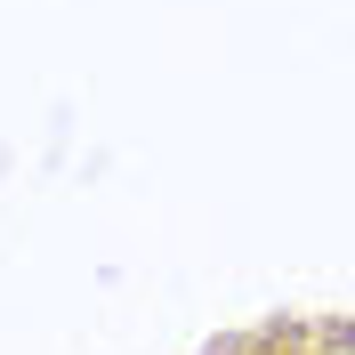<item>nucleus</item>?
Instances as JSON below:
<instances>
[]
</instances>
